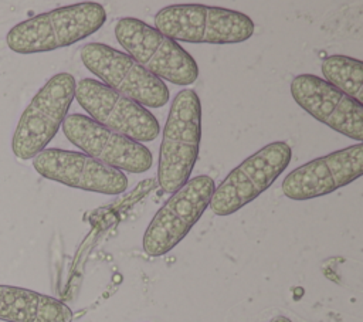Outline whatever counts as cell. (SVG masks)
Wrapping results in <instances>:
<instances>
[{
    "mask_svg": "<svg viewBox=\"0 0 363 322\" xmlns=\"http://www.w3.org/2000/svg\"><path fill=\"white\" fill-rule=\"evenodd\" d=\"M61 126L65 138L79 152L109 167L129 173H145L153 165V155L147 146L99 125L86 115H67Z\"/></svg>",
    "mask_w": 363,
    "mask_h": 322,
    "instance_id": "obj_10",
    "label": "cell"
},
{
    "mask_svg": "<svg viewBox=\"0 0 363 322\" xmlns=\"http://www.w3.org/2000/svg\"><path fill=\"white\" fill-rule=\"evenodd\" d=\"M71 308L62 301L33 289L0 285V321L71 322Z\"/></svg>",
    "mask_w": 363,
    "mask_h": 322,
    "instance_id": "obj_14",
    "label": "cell"
},
{
    "mask_svg": "<svg viewBox=\"0 0 363 322\" xmlns=\"http://www.w3.org/2000/svg\"><path fill=\"white\" fill-rule=\"evenodd\" d=\"M155 28L174 41L235 44L252 37L255 26L241 11L189 3L160 9L155 14Z\"/></svg>",
    "mask_w": 363,
    "mask_h": 322,
    "instance_id": "obj_3",
    "label": "cell"
},
{
    "mask_svg": "<svg viewBox=\"0 0 363 322\" xmlns=\"http://www.w3.org/2000/svg\"><path fill=\"white\" fill-rule=\"evenodd\" d=\"M216 183L200 174L174 191L159 209L143 234V250L150 257H162L173 250L193 228L210 204Z\"/></svg>",
    "mask_w": 363,
    "mask_h": 322,
    "instance_id": "obj_8",
    "label": "cell"
},
{
    "mask_svg": "<svg viewBox=\"0 0 363 322\" xmlns=\"http://www.w3.org/2000/svg\"><path fill=\"white\" fill-rule=\"evenodd\" d=\"M115 38L138 64L159 79L189 87L199 78L196 60L174 40L135 17H122L113 27Z\"/></svg>",
    "mask_w": 363,
    "mask_h": 322,
    "instance_id": "obj_4",
    "label": "cell"
},
{
    "mask_svg": "<svg viewBox=\"0 0 363 322\" xmlns=\"http://www.w3.org/2000/svg\"><path fill=\"white\" fill-rule=\"evenodd\" d=\"M294 101L316 121L357 142L363 140V104L323 78L299 74L291 81Z\"/></svg>",
    "mask_w": 363,
    "mask_h": 322,
    "instance_id": "obj_13",
    "label": "cell"
},
{
    "mask_svg": "<svg viewBox=\"0 0 363 322\" xmlns=\"http://www.w3.org/2000/svg\"><path fill=\"white\" fill-rule=\"evenodd\" d=\"M81 61L102 84L146 109L162 108L169 102L170 91L166 84L123 51L94 41L81 48Z\"/></svg>",
    "mask_w": 363,
    "mask_h": 322,
    "instance_id": "obj_7",
    "label": "cell"
},
{
    "mask_svg": "<svg viewBox=\"0 0 363 322\" xmlns=\"http://www.w3.org/2000/svg\"><path fill=\"white\" fill-rule=\"evenodd\" d=\"M77 81L69 72L52 75L23 111L13 138L16 157L28 160L43 152L57 135L75 99Z\"/></svg>",
    "mask_w": 363,
    "mask_h": 322,
    "instance_id": "obj_5",
    "label": "cell"
},
{
    "mask_svg": "<svg viewBox=\"0 0 363 322\" xmlns=\"http://www.w3.org/2000/svg\"><path fill=\"white\" fill-rule=\"evenodd\" d=\"M269 322H292L289 318H286V316H284V315H277V316H274Z\"/></svg>",
    "mask_w": 363,
    "mask_h": 322,
    "instance_id": "obj_16",
    "label": "cell"
},
{
    "mask_svg": "<svg viewBox=\"0 0 363 322\" xmlns=\"http://www.w3.org/2000/svg\"><path fill=\"white\" fill-rule=\"evenodd\" d=\"M33 167L48 180L85 191L115 196L128 189L123 172L78 150L45 148L33 157Z\"/></svg>",
    "mask_w": 363,
    "mask_h": 322,
    "instance_id": "obj_11",
    "label": "cell"
},
{
    "mask_svg": "<svg viewBox=\"0 0 363 322\" xmlns=\"http://www.w3.org/2000/svg\"><path fill=\"white\" fill-rule=\"evenodd\" d=\"M322 74L325 81L362 102L363 99V62L362 60L335 54L322 61Z\"/></svg>",
    "mask_w": 363,
    "mask_h": 322,
    "instance_id": "obj_15",
    "label": "cell"
},
{
    "mask_svg": "<svg viewBox=\"0 0 363 322\" xmlns=\"http://www.w3.org/2000/svg\"><path fill=\"white\" fill-rule=\"evenodd\" d=\"M106 21L102 4L82 1L57 7L13 26L7 47L17 54L48 52L72 45L96 33Z\"/></svg>",
    "mask_w": 363,
    "mask_h": 322,
    "instance_id": "obj_1",
    "label": "cell"
},
{
    "mask_svg": "<svg viewBox=\"0 0 363 322\" xmlns=\"http://www.w3.org/2000/svg\"><path fill=\"white\" fill-rule=\"evenodd\" d=\"M201 102L191 88L172 99L157 160V182L166 193L183 187L194 169L201 140Z\"/></svg>",
    "mask_w": 363,
    "mask_h": 322,
    "instance_id": "obj_2",
    "label": "cell"
},
{
    "mask_svg": "<svg viewBox=\"0 0 363 322\" xmlns=\"http://www.w3.org/2000/svg\"><path fill=\"white\" fill-rule=\"evenodd\" d=\"M292 149L286 142L265 145L234 167L216 187L210 210L217 216H230L264 193L288 167Z\"/></svg>",
    "mask_w": 363,
    "mask_h": 322,
    "instance_id": "obj_6",
    "label": "cell"
},
{
    "mask_svg": "<svg viewBox=\"0 0 363 322\" xmlns=\"http://www.w3.org/2000/svg\"><path fill=\"white\" fill-rule=\"evenodd\" d=\"M75 99L91 119L139 143L152 142L159 136V121L149 109L98 79H79Z\"/></svg>",
    "mask_w": 363,
    "mask_h": 322,
    "instance_id": "obj_9",
    "label": "cell"
},
{
    "mask_svg": "<svg viewBox=\"0 0 363 322\" xmlns=\"http://www.w3.org/2000/svg\"><path fill=\"white\" fill-rule=\"evenodd\" d=\"M363 173V143H356L306 162L282 180L284 194L296 201L329 194L357 180Z\"/></svg>",
    "mask_w": 363,
    "mask_h": 322,
    "instance_id": "obj_12",
    "label": "cell"
}]
</instances>
